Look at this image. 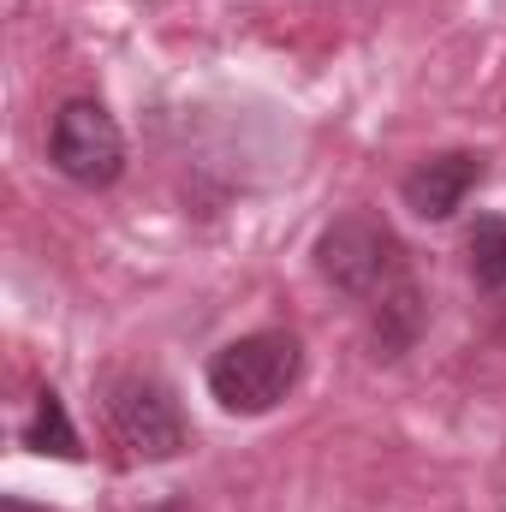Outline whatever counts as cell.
I'll list each match as a JSON object with an SVG mask.
<instances>
[{
	"mask_svg": "<svg viewBox=\"0 0 506 512\" xmlns=\"http://www.w3.org/2000/svg\"><path fill=\"white\" fill-rule=\"evenodd\" d=\"M316 274L370 310L381 358H399L423 328V292L405 268V245L376 215H340L316 239Z\"/></svg>",
	"mask_w": 506,
	"mask_h": 512,
	"instance_id": "obj_1",
	"label": "cell"
},
{
	"mask_svg": "<svg viewBox=\"0 0 506 512\" xmlns=\"http://www.w3.org/2000/svg\"><path fill=\"white\" fill-rule=\"evenodd\" d=\"M298 370H304V346L280 328H262V334H245V340H227L203 382H209V399L233 417H262L274 411L292 387H298Z\"/></svg>",
	"mask_w": 506,
	"mask_h": 512,
	"instance_id": "obj_2",
	"label": "cell"
},
{
	"mask_svg": "<svg viewBox=\"0 0 506 512\" xmlns=\"http://www.w3.org/2000/svg\"><path fill=\"white\" fill-rule=\"evenodd\" d=\"M108 429L131 459H173L191 447L185 411L155 376H120L108 387Z\"/></svg>",
	"mask_w": 506,
	"mask_h": 512,
	"instance_id": "obj_3",
	"label": "cell"
},
{
	"mask_svg": "<svg viewBox=\"0 0 506 512\" xmlns=\"http://www.w3.org/2000/svg\"><path fill=\"white\" fill-rule=\"evenodd\" d=\"M48 161L72 179V185H114L126 173V131L114 126V114L102 102H66L54 114V131H48Z\"/></svg>",
	"mask_w": 506,
	"mask_h": 512,
	"instance_id": "obj_4",
	"label": "cell"
},
{
	"mask_svg": "<svg viewBox=\"0 0 506 512\" xmlns=\"http://www.w3.org/2000/svg\"><path fill=\"white\" fill-rule=\"evenodd\" d=\"M483 185V155L471 149H447V155H423L405 179H399V197L417 221H447L465 209V197Z\"/></svg>",
	"mask_w": 506,
	"mask_h": 512,
	"instance_id": "obj_5",
	"label": "cell"
},
{
	"mask_svg": "<svg viewBox=\"0 0 506 512\" xmlns=\"http://www.w3.org/2000/svg\"><path fill=\"white\" fill-rule=\"evenodd\" d=\"M465 262H471L477 292L506 310V215H477V221H471V233H465Z\"/></svg>",
	"mask_w": 506,
	"mask_h": 512,
	"instance_id": "obj_6",
	"label": "cell"
},
{
	"mask_svg": "<svg viewBox=\"0 0 506 512\" xmlns=\"http://www.w3.org/2000/svg\"><path fill=\"white\" fill-rule=\"evenodd\" d=\"M24 447H30V453H54V459H84V441H78V429H72V417H66V399H60L54 387L36 393V411H30V423H24Z\"/></svg>",
	"mask_w": 506,
	"mask_h": 512,
	"instance_id": "obj_7",
	"label": "cell"
}]
</instances>
